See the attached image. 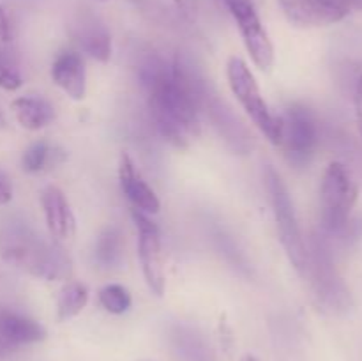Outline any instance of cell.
<instances>
[{
    "label": "cell",
    "instance_id": "23",
    "mask_svg": "<svg viewBox=\"0 0 362 361\" xmlns=\"http://www.w3.org/2000/svg\"><path fill=\"white\" fill-rule=\"evenodd\" d=\"M23 85L20 66L9 48H0V88L4 91H18Z\"/></svg>",
    "mask_w": 362,
    "mask_h": 361
},
{
    "label": "cell",
    "instance_id": "14",
    "mask_svg": "<svg viewBox=\"0 0 362 361\" xmlns=\"http://www.w3.org/2000/svg\"><path fill=\"white\" fill-rule=\"evenodd\" d=\"M73 38L87 55L99 62H108L112 57V38L98 16L81 13L73 23Z\"/></svg>",
    "mask_w": 362,
    "mask_h": 361
},
{
    "label": "cell",
    "instance_id": "13",
    "mask_svg": "<svg viewBox=\"0 0 362 361\" xmlns=\"http://www.w3.org/2000/svg\"><path fill=\"white\" fill-rule=\"evenodd\" d=\"M119 180L120 190L126 195L127 200L134 205V209L144 214H156L161 209V202H159L158 195L147 184L140 170L134 166L133 159L127 154L120 156L119 163Z\"/></svg>",
    "mask_w": 362,
    "mask_h": 361
},
{
    "label": "cell",
    "instance_id": "25",
    "mask_svg": "<svg viewBox=\"0 0 362 361\" xmlns=\"http://www.w3.org/2000/svg\"><path fill=\"white\" fill-rule=\"evenodd\" d=\"M13 198V183H11L9 176L0 168V207L9 204Z\"/></svg>",
    "mask_w": 362,
    "mask_h": 361
},
{
    "label": "cell",
    "instance_id": "1",
    "mask_svg": "<svg viewBox=\"0 0 362 361\" xmlns=\"http://www.w3.org/2000/svg\"><path fill=\"white\" fill-rule=\"evenodd\" d=\"M140 80L159 133L172 145L186 149L200 134V113L209 85L187 60L172 62L158 55L140 64Z\"/></svg>",
    "mask_w": 362,
    "mask_h": 361
},
{
    "label": "cell",
    "instance_id": "8",
    "mask_svg": "<svg viewBox=\"0 0 362 361\" xmlns=\"http://www.w3.org/2000/svg\"><path fill=\"white\" fill-rule=\"evenodd\" d=\"M283 13L297 27H327L362 11V0H279Z\"/></svg>",
    "mask_w": 362,
    "mask_h": 361
},
{
    "label": "cell",
    "instance_id": "11",
    "mask_svg": "<svg viewBox=\"0 0 362 361\" xmlns=\"http://www.w3.org/2000/svg\"><path fill=\"white\" fill-rule=\"evenodd\" d=\"M202 112L207 113V117L212 120L219 134L225 138L226 144L237 154H247L253 149V142H251V137L246 127L243 126V122L233 115L232 110L218 96L212 94L211 88L205 92L204 103H202Z\"/></svg>",
    "mask_w": 362,
    "mask_h": 361
},
{
    "label": "cell",
    "instance_id": "29",
    "mask_svg": "<svg viewBox=\"0 0 362 361\" xmlns=\"http://www.w3.org/2000/svg\"><path fill=\"white\" fill-rule=\"evenodd\" d=\"M95 2H106V0H95Z\"/></svg>",
    "mask_w": 362,
    "mask_h": 361
},
{
    "label": "cell",
    "instance_id": "3",
    "mask_svg": "<svg viewBox=\"0 0 362 361\" xmlns=\"http://www.w3.org/2000/svg\"><path fill=\"white\" fill-rule=\"evenodd\" d=\"M359 188L343 163L332 161L325 168L320 186V218L325 236L346 232L356 207Z\"/></svg>",
    "mask_w": 362,
    "mask_h": 361
},
{
    "label": "cell",
    "instance_id": "4",
    "mask_svg": "<svg viewBox=\"0 0 362 361\" xmlns=\"http://www.w3.org/2000/svg\"><path fill=\"white\" fill-rule=\"evenodd\" d=\"M265 186H267L269 198H271L272 212L278 227L279 241H281L285 253L288 255L293 268L306 276L308 269V246L304 241L303 230H300L299 219H297L296 207H293L292 197L286 188L285 180L278 173L274 166H267L264 173Z\"/></svg>",
    "mask_w": 362,
    "mask_h": 361
},
{
    "label": "cell",
    "instance_id": "2",
    "mask_svg": "<svg viewBox=\"0 0 362 361\" xmlns=\"http://www.w3.org/2000/svg\"><path fill=\"white\" fill-rule=\"evenodd\" d=\"M0 257L13 268L48 282L66 280L71 275L66 251L42 239L21 218H7L0 223Z\"/></svg>",
    "mask_w": 362,
    "mask_h": 361
},
{
    "label": "cell",
    "instance_id": "28",
    "mask_svg": "<svg viewBox=\"0 0 362 361\" xmlns=\"http://www.w3.org/2000/svg\"><path fill=\"white\" fill-rule=\"evenodd\" d=\"M357 87H359V88H362V74H361V78H359V81H357Z\"/></svg>",
    "mask_w": 362,
    "mask_h": 361
},
{
    "label": "cell",
    "instance_id": "15",
    "mask_svg": "<svg viewBox=\"0 0 362 361\" xmlns=\"http://www.w3.org/2000/svg\"><path fill=\"white\" fill-rule=\"evenodd\" d=\"M168 347L175 361H216L205 336L191 326H172L168 329Z\"/></svg>",
    "mask_w": 362,
    "mask_h": 361
},
{
    "label": "cell",
    "instance_id": "9",
    "mask_svg": "<svg viewBox=\"0 0 362 361\" xmlns=\"http://www.w3.org/2000/svg\"><path fill=\"white\" fill-rule=\"evenodd\" d=\"M225 4L239 27L243 41L253 62L260 69H269L274 64V46L262 25L253 0H225Z\"/></svg>",
    "mask_w": 362,
    "mask_h": 361
},
{
    "label": "cell",
    "instance_id": "10",
    "mask_svg": "<svg viewBox=\"0 0 362 361\" xmlns=\"http://www.w3.org/2000/svg\"><path fill=\"white\" fill-rule=\"evenodd\" d=\"M131 216H133V222L138 230V255H140L145 282L156 296H163L166 278L161 234H159L158 225L151 218H147L144 212L133 209Z\"/></svg>",
    "mask_w": 362,
    "mask_h": 361
},
{
    "label": "cell",
    "instance_id": "22",
    "mask_svg": "<svg viewBox=\"0 0 362 361\" xmlns=\"http://www.w3.org/2000/svg\"><path fill=\"white\" fill-rule=\"evenodd\" d=\"M99 303L110 314L122 315L129 310L133 299L126 287L119 285V283H110L99 290Z\"/></svg>",
    "mask_w": 362,
    "mask_h": 361
},
{
    "label": "cell",
    "instance_id": "16",
    "mask_svg": "<svg viewBox=\"0 0 362 361\" xmlns=\"http://www.w3.org/2000/svg\"><path fill=\"white\" fill-rule=\"evenodd\" d=\"M52 78L69 98L76 99V101L85 98V92H87V71H85V62L80 53H60L52 66Z\"/></svg>",
    "mask_w": 362,
    "mask_h": 361
},
{
    "label": "cell",
    "instance_id": "7",
    "mask_svg": "<svg viewBox=\"0 0 362 361\" xmlns=\"http://www.w3.org/2000/svg\"><path fill=\"white\" fill-rule=\"evenodd\" d=\"M281 119L279 145L292 165L304 166L311 161L318 145V122L308 106L293 105Z\"/></svg>",
    "mask_w": 362,
    "mask_h": 361
},
{
    "label": "cell",
    "instance_id": "20",
    "mask_svg": "<svg viewBox=\"0 0 362 361\" xmlns=\"http://www.w3.org/2000/svg\"><path fill=\"white\" fill-rule=\"evenodd\" d=\"M66 159V154L60 149L52 147L46 142H35L32 144L27 151L23 152L21 158V166L25 172L28 173H39L45 172L48 168H55L59 163Z\"/></svg>",
    "mask_w": 362,
    "mask_h": 361
},
{
    "label": "cell",
    "instance_id": "26",
    "mask_svg": "<svg viewBox=\"0 0 362 361\" xmlns=\"http://www.w3.org/2000/svg\"><path fill=\"white\" fill-rule=\"evenodd\" d=\"M356 119L357 126H359L361 137H362V88L357 87L356 91Z\"/></svg>",
    "mask_w": 362,
    "mask_h": 361
},
{
    "label": "cell",
    "instance_id": "27",
    "mask_svg": "<svg viewBox=\"0 0 362 361\" xmlns=\"http://www.w3.org/2000/svg\"><path fill=\"white\" fill-rule=\"evenodd\" d=\"M240 361H258V360L255 356H250V354H247V356H244Z\"/></svg>",
    "mask_w": 362,
    "mask_h": 361
},
{
    "label": "cell",
    "instance_id": "5",
    "mask_svg": "<svg viewBox=\"0 0 362 361\" xmlns=\"http://www.w3.org/2000/svg\"><path fill=\"white\" fill-rule=\"evenodd\" d=\"M311 276L318 304L329 314H345L352 306V297L345 282L336 271L331 248L324 236H313L308 248L306 276Z\"/></svg>",
    "mask_w": 362,
    "mask_h": 361
},
{
    "label": "cell",
    "instance_id": "12",
    "mask_svg": "<svg viewBox=\"0 0 362 361\" xmlns=\"http://www.w3.org/2000/svg\"><path fill=\"white\" fill-rule=\"evenodd\" d=\"M45 338L46 329L37 321L20 311L0 308V350H16Z\"/></svg>",
    "mask_w": 362,
    "mask_h": 361
},
{
    "label": "cell",
    "instance_id": "21",
    "mask_svg": "<svg viewBox=\"0 0 362 361\" xmlns=\"http://www.w3.org/2000/svg\"><path fill=\"white\" fill-rule=\"evenodd\" d=\"M88 303V290L83 283L71 282L60 290L59 301H57V317L59 321H69L76 317Z\"/></svg>",
    "mask_w": 362,
    "mask_h": 361
},
{
    "label": "cell",
    "instance_id": "17",
    "mask_svg": "<svg viewBox=\"0 0 362 361\" xmlns=\"http://www.w3.org/2000/svg\"><path fill=\"white\" fill-rule=\"evenodd\" d=\"M41 202L52 236H55L57 239H71L76 232V219L62 191L57 186L45 188Z\"/></svg>",
    "mask_w": 362,
    "mask_h": 361
},
{
    "label": "cell",
    "instance_id": "24",
    "mask_svg": "<svg viewBox=\"0 0 362 361\" xmlns=\"http://www.w3.org/2000/svg\"><path fill=\"white\" fill-rule=\"evenodd\" d=\"M14 35V27L13 20H11V14L7 11V7L0 2V41L9 42Z\"/></svg>",
    "mask_w": 362,
    "mask_h": 361
},
{
    "label": "cell",
    "instance_id": "18",
    "mask_svg": "<svg viewBox=\"0 0 362 361\" xmlns=\"http://www.w3.org/2000/svg\"><path fill=\"white\" fill-rule=\"evenodd\" d=\"M18 124L28 131H39L55 119V108L39 96H21L11 103Z\"/></svg>",
    "mask_w": 362,
    "mask_h": 361
},
{
    "label": "cell",
    "instance_id": "6",
    "mask_svg": "<svg viewBox=\"0 0 362 361\" xmlns=\"http://www.w3.org/2000/svg\"><path fill=\"white\" fill-rule=\"evenodd\" d=\"M226 78L228 85L232 88L233 96L240 103L247 115L251 117L258 130L269 138L274 145H279L281 138V119L276 117L269 110L267 103L262 98L260 87H258L255 74L247 67L240 57H230L226 64Z\"/></svg>",
    "mask_w": 362,
    "mask_h": 361
},
{
    "label": "cell",
    "instance_id": "19",
    "mask_svg": "<svg viewBox=\"0 0 362 361\" xmlns=\"http://www.w3.org/2000/svg\"><path fill=\"white\" fill-rule=\"evenodd\" d=\"M124 236L119 227L110 225L98 236L94 244V260L103 269H115L122 264Z\"/></svg>",
    "mask_w": 362,
    "mask_h": 361
}]
</instances>
